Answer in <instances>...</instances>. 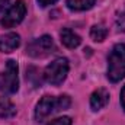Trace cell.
<instances>
[{
  "mask_svg": "<svg viewBox=\"0 0 125 125\" xmlns=\"http://www.w3.org/2000/svg\"><path fill=\"white\" fill-rule=\"evenodd\" d=\"M71 105V100L67 94H61V96H50V94H45L38 103H36V108H35V119L38 122L44 121L45 118L64 111V109H68Z\"/></svg>",
  "mask_w": 125,
  "mask_h": 125,
  "instance_id": "6da1fadb",
  "label": "cell"
},
{
  "mask_svg": "<svg viewBox=\"0 0 125 125\" xmlns=\"http://www.w3.org/2000/svg\"><path fill=\"white\" fill-rule=\"evenodd\" d=\"M125 77V44H116L108 55V79L118 83Z\"/></svg>",
  "mask_w": 125,
  "mask_h": 125,
  "instance_id": "7a4b0ae2",
  "label": "cell"
},
{
  "mask_svg": "<svg viewBox=\"0 0 125 125\" xmlns=\"http://www.w3.org/2000/svg\"><path fill=\"white\" fill-rule=\"evenodd\" d=\"M18 62L9 60L6 62L4 71H0V92L3 93H16L19 89V77H18Z\"/></svg>",
  "mask_w": 125,
  "mask_h": 125,
  "instance_id": "3957f363",
  "label": "cell"
},
{
  "mask_svg": "<svg viewBox=\"0 0 125 125\" xmlns=\"http://www.w3.org/2000/svg\"><path fill=\"white\" fill-rule=\"evenodd\" d=\"M68 60L67 58H57L52 62H50L45 70H44V79L50 83V84H54V86H58L61 84L62 82L65 80L67 74H68Z\"/></svg>",
  "mask_w": 125,
  "mask_h": 125,
  "instance_id": "277c9868",
  "label": "cell"
},
{
  "mask_svg": "<svg viewBox=\"0 0 125 125\" xmlns=\"http://www.w3.org/2000/svg\"><path fill=\"white\" fill-rule=\"evenodd\" d=\"M52 52H55V44L50 35H42L33 39L26 47V54L33 58H44L51 55Z\"/></svg>",
  "mask_w": 125,
  "mask_h": 125,
  "instance_id": "5b68a950",
  "label": "cell"
},
{
  "mask_svg": "<svg viewBox=\"0 0 125 125\" xmlns=\"http://www.w3.org/2000/svg\"><path fill=\"white\" fill-rule=\"evenodd\" d=\"M25 15H26V4L23 3V0H18L7 9L4 16L0 19V23L3 28H13L23 21Z\"/></svg>",
  "mask_w": 125,
  "mask_h": 125,
  "instance_id": "8992f818",
  "label": "cell"
},
{
  "mask_svg": "<svg viewBox=\"0 0 125 125\" xmlns=\"http://www.w3.org/2000/svg\"><path fill=\"white\" fill-rule=\"evenodd\" d=\"M21 45V36L15 32H9L0 35V51L1 52H12Z\"/></svg>",
  "mask_w": 125,
  "mask_h": 125,
  "instance_id": "52a82bcc",
  "label": "cell"
},
{
  "mask_svg": "<svg viewBox=\"0 0 125 125\" xmlns=\"http://www.w3.org/2000/svg\"><path fill=\"white\" fill-rule=\"evenodd\" d=\"M109 102V92L106 89H97L90 96V108L92 111H100Z\"/></svg>",
  "mask_w": 125,
  "mask_h": 125,
  "instance_id": "ba28073f",
  "label": "cell"
},
{
  "mask_svg": "<svg viewBox=\"0 0 125 125\" xmlns=\"http://www.w3.org/2000/svg\"><path fill=\"white\" fill-rule=\"evenodd\" d=\"M16 106L12 103V100L9 97H4V96H0V118L3 119H9V118H13L16 115Z\"/></svg>",
  "mask_w": 125,
  "mask_h": 125,
  "instance_id": "9c48e42d",
  "label": "cell"
},
{
  "mask_svg": "<svg viewBox=\"0 0 125 125\" xmlns=\"http://www.w3.org/2000/svg\"><path fill=\"white\" fill-rule=\"evenodd\" d=\"M60 36H61V42L67 48H77L80 45V42H82L80 36L76 32H73L71 29H62Z\"/></svg>",
  "mask_w": 125,
  "mask_h": 125,
  "instance_id": "30bf717a",
  "label": "cell"
},
{
  "mask_svg": "<svg viewBox=\"0 0 125 125\" xmlns=\"http://www.w3.org/2000/svg\"><path fill=\"white\" fill-rule=\"evenodd\" d=\"M96 0H67V7L74 12H83L93 7Z\"/></svg>",
  "mask_w": 125,
  "mask_h": 125,
  "instance_id": "8fae6325",
  "label": "cell"
},
{
  "mask_svg": "<svg viewBox=\"0 0 125 125\" xmlns=\"http://www.w3.org/2000/svg\"><path fill=\"white\" fill-rule=\"evenodd\" d=\"M106 36H108V28L103 23H96V25L92 26V29H90V38L93 41L102 42V41L106 39Z\"/></svg>",
  "mask_w": 125,
  "mask_h": 125,
  "instance_id": "7c38bea8",
  "label": "cell"
},
{
  "mask_svg": "<svg viewBox=\"0 0 125 125\" xmlns=\"http://www.w3.org/2000/svg\"><path fill=\"white\" fill-rule=\"evenodd\" d=\"M47 125H71V118L70 116H61V118L50 121Z\"/></svg>",
  "mask_w": 125,
  "mask_h": 125,
  "instance_id": "4fadbf2b",
  "label": "cell"
},
{
  "mask_svg": "<svg viewBox=\"0 0 125 125\" xmlns=\"http://www.w3.org/2000/svg\"><path fill=\"white\" fill-rule=\"evenodd\" d=\"M36 1L39 3L41 7H47V6H50V4H54L57 0H36Z\"/></svg>",
  "mask_w": 125,
  "mask_h": 125,
  "instance_id": "5bb4252c",
  "label": "cell"
},
{
  "mask_svg": "<svg viewBox=\"0 0 125 125\" xmlns=\"http://www.w3.org/2000/svg\"><path fill=\"white\" fill-rule=\"evenodd\" d=\"M9 1H10V0H0V13H1V12H3V10L7 7Z\"/></svg>",
  "mask_w": 125,
  "mask_h": 125,
  "instance_id": "9a60e30c",
  "label": "cell"
},
{
  "mask_svg": "<svg viewBox=\"0 0 125 125\" xmlns=\"http://www.w3.org/2000/svg\"><path fill=\"white\" fill-rule=\"evenodd\" d=\"M121 105H122V108H124V111H125V86L121 90Z\"/></svg>",
  "mask_w": 125,
  "mask_h": 125,
  "instance_id": "2e32d148",
  "label": "cell"
}]
</instances>
